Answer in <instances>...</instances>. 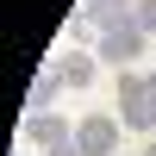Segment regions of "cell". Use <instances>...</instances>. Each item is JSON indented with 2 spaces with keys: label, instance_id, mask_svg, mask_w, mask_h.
Masks as SVG:
<instances>
[{
  "label": "cell",
  "instance_id": "6da1fadb",
  "mask_svg": "<svg viewBox=\"0 0 156 156\" xmlns=\"http://www.w3.org/2000/svg\"><path fill=\"white\" fill-rule=\"evenodd\" d=\"M144 44H150V31L125 12V19H106L100 25V37H94V56L100 62H112V69H131L137 56H144Z\"/></svg>",
  "mask_w": 156,
  "mask_h": 156
},
{
  "label": "cell",
  "instance_id": "7a4b0ae2",
  "mask_svg": "<svg viewBox=\"0 0 156 156\" xmlns=\"http://www.w3.org/2000/svg\"><path fill=\"white\" fill-rule=\"evenodd\" d=\"M119 131L125 125L112 119V112H87V119L75 125V150L81 156H119Z\"/></svg>",
  "mask_w": 156,
  "mask_h": 156
},
{
  "label": "cell",
  "instance_id": "3957f363",
  "mask_svg": "<svg viewBox=\"0 0 156 156\" xmlns=\"http://www.w3.org/2000/svg\"><path fill=\"white\" fill-rule=\"evenodd\" d=\"M69 119H62V112H31V119H25V144H37V150H56V144H69Z\"/></svg>",
  "mask_w": 156,
  "mask_h": 156
},
{
  "label": "cell",
  "instance_id": "277c9868",
  "mask_svg": "<svg viewBox=\"0 0 156 156\" xmlns=\"http://www.w3.org/2000/svg\"><path fill=\"white\" fill-rule=\"evenodd\" d=\"M50 69L62 75V87H69V94H81V87L94 81V69H100V56H87V50H75V44H69V56H56Z\"/></svg>",
  "mask_w": 156,
  "mask_h": 156
},
{
  "label": "cell",
  "instance_id": "5b68a950",
  "mask_svg": "<svg viewBox=\"0 0 156 156\" xmlns=\"http://www.w3.org/2000/svg\"><path fill=\"white\" fill-rule=\"evenodd\" d=\"M56 94H69L62 75H56V69H37V81L25 87V106H31V112H56Z\"/></svg>",
  "mask_w": 156,
  "mask_h": 156
},
{
  "label": "cell",
  "instance_id": "8992f818",
  "mask_svg": "<svg viewBox=\"0 0 156 156\" xmlns=\"http://www.w3.org/2000/svg\"><path fill=\"white\" fill-rule=\"evenodd\" d=\"M131 6H137V0H81V12H94L100 25H106V19H125Z\"/></svg>",
  "mask_w": 156,
  "mask_h": 156
},
{
  "label": "cell",
  "instance_id": "52a82bcc",
  "mask_svg": "<svg viewBox=\"0 0 156 156\" xmlns=\"http://www.w3.org/2000/svg\"><path fill=\"white\" fill-rule=\"evenodd\" d=\"M131 19H137V25L156 37V0H137V6H131Z\"/></svg>",
  "mask_w": 156,
  "mask_h": 156
},
{
  "label": "cell",
  "instance_id": "ba28073f",
  "mask_svg": "<svg viewBox=\"0 0 156 156\" xmlns=\"http://www.w3.org/2000/svg\"><path fill=\"white\" fill-rule=\"evenodd\" d=\"M44 156H81V150H75V137H69V144H56V150H44Z\"/></svg>",
  "mask_w": 156,
  "mask_h": 156
},
{
  "label": "cell",
  "instance_id": "9c48e42d",
  "mask_svg": "<svg viewBox=\"0 0 156 156\" xmlns=\"http://www.w3.org/2000/svg\"><path fill=\"white\" fill-rule=\"evenodd\" d=\"M144 94H150V119H156V69H150V87H144ZM156 137V131H150Z\"/></svg>",
  "mask_w": 156,
  "mask_h": 156
},
{
  "label": "cell",
  "instance_id": "30bf717a",
  "mask_svg": "<svg viewBox=\"0 0 156 156\" xmlns=\"http://www.w3.org/2000/svg\"><path fill=\"white\" fill-rule=\"evenodd\" d=\"M144 156H156V137H150V144H144Z\"/></svg>",
  "mask_w": 156,
  "mask_h": 156
}]
</instances>
